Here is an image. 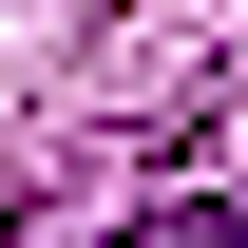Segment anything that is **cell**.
Instances as JSON below:
<instances>
[{"instance_id":"cell-1","label":"cell","mask_w":248,"mask_h":248,"mask_svg":"<svg viewBox=\"0 0 248 248\" xmlns=\"http://www.w3.org/2000/svg\"><path fill=\"white\" fill-rule=\"evenodd\" d=\"M95 248H248L229 191H172V210H134V229H95Z\"/></svg>"}]
</instances>
